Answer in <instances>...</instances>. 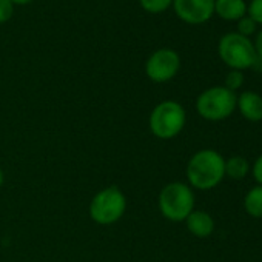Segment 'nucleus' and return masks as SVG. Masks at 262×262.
I'll return each mask as SVG.
<instances>
[{"label": "nucleus", "mask_w": 262, "mask_h": 262, "mask_svg": "<svg viewBox=\"0 0 262 262\" xmlns=\"http://www.w3.org/2000/svg\"><path fill=\"white\" fill-rule=\"evenodd\" d=\"M236 108L248 122L262 120V96L254 91H242L236 99Z\"/></svg>", "instance_id": "9"}, {"label": "nucleus", "mask_w": 262, "mask_h": 262, "mask_svg": "<svg viewBox=\"0 0 262 262\" xmlns=\"http://www.w3.org/2000/svg\"><path fill=\"white\" fill-rule=\"evenodd\" d=\"M236 93L222 86H211L202 91L196 99L198 114L210 122H219L230 117L236 110Z\"/></svg>", "instance_id": "5"}, {"label": "nucleus", "mask_w": 262, "mask_h": 262, "mask_svg": "<svg viewBox=\"0 0 262 262\" xmlns=\"http://www.w3.org/2000/svg\"><path fill=\"white\" fill-rule=\"evenodd\" d=\"M250 171H251L254 181L257 182V185H262V155L254 161V164H253Z\"/></svg>", "instance_id": "19"}, {"label": "nucleus", "mask_w": 262, "mask_h": 262, "mask_svg": "<svg viewBox=\"0 0 262 262\" xmlns=\"http://www.w3.org/2000/svg\"><path fill=\"white\" fill-rule=\"evenodd\" d=\"M141 7L151 14H159L167 11L171 5H173V0H139Z\"/></svg>", "instance_id": "14"}, {"label": "nucleus", "mask_w": 262, "mask_h": 262, "mask_svg": "<svg viewBox=\"0 0 262 262\" xmlns=\"http://www.w3.org/2000/svg\"><path fill=\"white\" fill-rule=\"evenodd\" d=\"M225 178V159L211 148L196 151L187 164V179L191 188L208 191Z\"/></svg>", "instance_id": "1"}, {"label": "nucleus", "mask_w": 262, "mask_h": 262, "mask_svg": "<svg viewBox=\"0 0 262 262\" xmlns=\"http://www.w3.org/2000/svg\"><path fill=\"white\" fill-rule=\"evenodd\" d=\"M181 70V57L174 50L161 48L155 51L145 62V74L156 83L171 80Z\"/></svg>", "instance_id": "7"}, {"label": "nucleus", "mask_w": 262, "mask_h": 262, "mask_svg": "<svg viewBox=\"0 0 262 262\" xmlns=\"http://www.w3.org/2000/svg\"><path fill=\"white\" fill-rule=\"evenodd\" d=\"M14 5H27V4H31L33 0H11Z\"/></svg>", "instance_id": "21"}, {"label": "nucleus", "mask_w": 262, "mask_h": 262, "mask_svg": "<svg viewBox=\"0 0 262 262\" xmlns=\"http://www.w3.org/2000/svg\"><path fill=\"white\" fill-rule=\"evenodd\" d=\"M244 208L248 216L260 219L262 217V185L250 188L244 198Z\"/></svg>", "instance_id": "12"}, {"label": "nucleus", "mask_w": 262, "mask_h": 262, "mask_svg": "<svg viewBox=\"0 0 262 262\" xmlns=\"http://www.w3.org/2000/svg\"><path fill=\"white\" fill-rule=\"evenodd\" d=\"M253 45H254V51H256L257 57H262V30L256 34V39H254Z\"/></svg>", "instance_id": "20"}, {"label": "nucleus", "mask_w": 262, "mask_h": 262, "mask_svg": "<svg viewBox=\"0 0 262 262\" xmlns=\"http://www.w3.org/2000/svg\"><path fill=\"white\" fill-rule=\"evenodd\" d=\"M187 122V113L184 106L176 100H164L158 103L150 113L151 133L162 141L174 139L184 129Z\"/></svg>", "instance_id": "3"}, {"label": "nucleus", "mask_w": 262, "mask_h": 262, "mask_svg": "<svg viewBox=\"0 0 262 262\" xmlns=\"http://www.w3.org/2000/svg\"><path fill=\"white\" fill-rule=\"evenodd\" d=\"M250 170H251L250 162L242 156H231L225 159V176L234 181L244 179L250 173Z\"/></svg>", "instance_id": "13"}, {"label": "nucleus", "mask_w": 262, "mask_h": 262, "mask_svg": "<svg viewBox=\"0 0 262 262\" xmlns=\"http://www.w3.org/2000/svg\"><path fill=\"white\" fill-rule=\"evenodd\" d=\"M161 214L171 222H184L194 210L193 188L185 182L167 184L158 199Z\"/></svg>", "instance_id": "2"}, {"label": "nucleus", "mask_w": 262, "mask_h": 262, "mask_svg": "<svg viewBox=\"0 0 262 262\" xmlns=\"http://www.w3.org/2000/svg\"><path fill=\"white\" fill-rule=\"evenodd\" d=\"M214 14L222 20H239L247 16L245 0H214Z\"/></svg>", "instance_id": "11"}, {"label": "nucleus", "mask_w": 262, "mask_h": 262, "mask_svg": "<svg viewBox=\"0 0 262 262\" xmlns=\"http://www.w3.org/2000/svg\"><path fill=\"white\" fill-rule=\"evenodd\" d=\"M126 210V198L123 191L116 187L110 185L99 193L90 202V217L99 225H113L122 219Z\"/></svg>", "instance_id": "4"}, {"label": "nucleus", "mask_w": 262, "mask_h": 262, "mask_svg": "<svg viewBox=\"0 0 262 262\" xmlns=\"http://www.w3.org/2000/svg\"><path fill=\"white\" fill-rule=\"evenodd\" d=\"M217 54L228 68L237 71L251 68L257 59L253 42L239 33H228L222 36L217 43Z\"/></svg>", "instance_id": "6"}, {"label": "nucleus", "mask_w": 262, "mask_h": 262, "mask_svg": "<svg viewBox=\"0 0 262 262\" xmlns=\"http://www.w3.org/2000/svg\"><path fill=\"white\" fill-rule=\"evenodd\" d=\"M257 30V24L250 17V16H244L242 19L237 20V33L244 37H248L253 36Z\"/></svg>", "instance_id": "16"}, {"label": "nucleus", "mask_w": 262, "mask_h": 262, "mask_svg": "<svg viewBox=\"0 0 262 262\" xmlns=\"http://www.w3.org/2000/svg\"><path fill=\"white\" fill-rule=\"evenodd\" d=\"M4 181H5V174H4V170L0 168V187L4 185Z\"/></svg>", "instance_id": "22"}, {"label": "nucleus", "mask_w": 262, "mask_h": 262, "mask_svg": "<svg viewBox=\"0 0 262 262\" xmlns=\"http://www.w3.org/2000/svg\"><path fill=\"white\" fill-rule=\"evenodd\" d=\"M247 16H250L257 25H262V0H251L247 5Z\"/></svg>", "instance_id": "17"}, {"label": "nucleus", "mask_w": 262, "mask_h": 262, "mask_svg": "<svg viewBox=\"0 0 262 262\" xmlns=\"http://www.w3.org/2000/svg\"><path fill=\"white\" fill-rule=\"evenodd\" d=\"M244 85V73L237 70H230L225 76V83L224 86L228 88L230 91L236 93L241 86Z\"/></svg>", "instance_id": "15"}, {"label": "nucleus", "mask_w": 262, "mask_h": 262, "mask_svg": "<svg viewBox=\"0 0 262 262\" xmlns=\"http://www.w3.org/2000/svg\"><path fill=\"white\" fill-rule=\"evenodd\" d=\"M188 231L196 237H208L214 231V219L204 210H193L185 219Z\"/></svg>", "instance_id": "10"}, {"label": "nucleus", "mask_w": 262, "mask_h": 262, "mask_svg": "<svg viewBox=\"0 0 262 262\" xmlns=\"http://www.w3.org/2000/svg\"><path fill=\"white\" fill-rule=\"evenodd\" d=\"M176 16L188 25L208 22L214 14V0H173Z\"/></svg>", "instance_id": "8"}, {"label": "nucleus", "mask_w": 262, "mask_h": 262, "mask_svg": "<svg viewBox=\"0 0 262 262\" xmlns=\"http://www.w3.org/2000/svg\"><path fill=\"white\" fill-rule=\"evenodd\" d=\"M14 16V4L11 0H0V24H7Z\"/></svg>", "instance_id": "18"}]
</instances>
